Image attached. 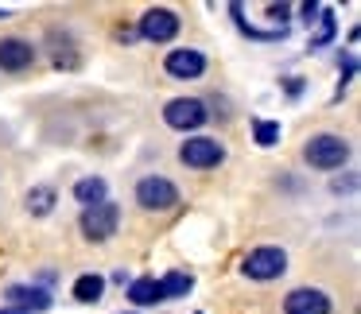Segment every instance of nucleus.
I'll return each instance as SVG.
<instances>
[{"label": "nucleus", "instance_id": "f257e3e1", "mask_svg": "<svg viewBox=\"0 0 361 314\" xmlns=\"http://www.w3.org/2000/svg\"><path fill=\"white\" fill-rule=\"evenodd\" d=\"M350 140L342 132H314L303 144V163L311 171H342L350 163Z\"/></svg>", "mask_w": 361, "mask_h": 314}, {"label": "nucleus", "instance_id": "f03ea898", "mask_svg": "<svg viewBox=\"0 0 361 314\" xmlns=\"http://www.w3.org/2000/svg\"><path fill=\"white\" fill-rule=\"evenodd\" d=\"M288 272V252L280 244H257V249L245 252L241 260V275L252 283H272Z\"/></svg>", "mask_w": 361, "mask_h": 314}, {"label": "nucleus", "instance_id": "7ed1b4c3", "mask_svg": "<svg viewBox=\"0 0 361 314\" xmlns=\"http://www.w3.org/2000/svg\"><path fill=\"white\" fill-rule=\"evenodd\" d=\"M179 163L187 171H214V167L226 163V144L218 136H206V132H195L179 144Z\"/></svg>", "mask_w": 361, "mask_h": 314}, {"label": "nucleus", "instance_id": "20e7f679", "mask_svg": "<svg viewBox=\"0 0 361 314\" xmlns=\"http://www.w3.org/2000/svg\"><path fill=\"white\" fill-rule=\"evenodd\" d=\"M133 198H136V206H140L144 213H167V210H175V206L183 202L179 187H175L167 175H144V179L136 182Z\"/></svg>", "mask_w": 361, "mask_h": 314}, {"label": "nucleus", "instance_id": "39448f33", "mask_svg": "<svg viewBox=\"0 0 361 314\" xmlns=\"http://www.w3.org/2000/svg\"><path fill=\"white\" fill-rule=\"evenodd\" d=\"M117 229H121V206L113 198H105L102 206H90V210L78 213V233L90 244H105Z\"/></svg>", "mask_w": 361, "mask_h": 314}, {"label": "nucleus", "instance_id": "423d86ee", "mask_svg": "<svg viewBox=\"0 0 361 314\" xmlns=\"http://www.w3.org/2000/svg\"><path fill=\"white\" fill-rule=\"evenodd\" d=\"M206 120H210V109H206L202 97H171L164 105V125L183 136H195Z\"/></svg>", "mask_w": 361, "mask_h": 314}, {"label": "nucleus", "instance_id": "0eeeda50", "mask_svg": "<svg viewBox=\"0 0 361 314\" xmlns=\"http://www.w3.org/2000/svg\"><path fill=\"white\" fill-rule=\"evenodd\" d=\"M183 32V20L175 8H148L140 20H136V35H140L144 43H156V47H164V43H175Z\"/></svg>", "mask_w": 361, "mask_h": 314}, {"label": "nucleus", "instance_id": "6e6552de", "mask_svg": "<svg viewBox=\"0 0 361 314\" xmlns=\"http://www.w3.org/2000/svg\"><path fill=\"white\" fill-rule=\"evenodd\" d=\"M206 70H210V58L198 47H171L164 55V74L171 82H198L206 78Z\"/></svg>", "mask_w": 361, "mask_h": 314}, {"label": "nucleus", "instance_id": "1a4fd4ad", "mask_svg": "<svg viewBox=\"0 0 361 314\" xmlns=\"http://www.w3.org/2000/svg\"><path fill=\"white\" fill-rule=\"evenodd\" d=\"M39 63V47L24 35H0V70L4 74H24Z\"/></svg>", "mask_w": 361, "mask_h": 314}, {"label": "nucleus", "instance_id": "9d476101", "mask_svg": "<svg viewBox=\"0 0 361 314\" xmlns=\"http://www.w3.org/2000/svg\"><path fill=\"white\" fill-rule=\"evenodd\" d=\"M283 314H334V303L322 287H291L283 295Z\"/></svg>", "mask_w": 361, "mask_h": 314}, {"label": "nucleus", "instance_id": "9b49d317", "mask_svg": "<svg viewBox=\"0 0 361 314\" xmlns=\"http://www.w3.org/2000/svg\"><path fill=\"white\" fill-rule=\"evenodd\" d=\"M4 295H8V306H16L24 314H39L51 306V291L43 283H12Z\"/></svg>", "mask_w": 361, "mask_h": 314}, {"label": "nucleus", "instance_id": "f8f14e48", "mask_svg": "<svg viewBox=\"0 0 361 314\" xmlns=\"http://www.w3.org/2000/svg\"><path fill=\"white\" fill-rule=\"evenodd\" d=\"M105 198H109V182H105L102 175H82V179L74 182V202H82V210L102 206Z\"/></svg>", "mask_w": 361, "mask_h": 314}, {"label": "nucleus", "instance_id": "ddd939ff", "mask_svg": "<svg viewBox=\"0 0 361 314\" xmlns=\"http://www.w3.org/2000/svg\"><path fill=\"white\" fill-rule=\"evenodd\" d=\"M105 275H97V272H82L78 280H74V287H71V295L78 299L82 306H94V303H102L105 299Z\"/></svg>", "mask_w": 361, "mask_h": 314}, {"label": "nucleus", "instance_id": "4468645a", "mask_svg": "<svg viewBox=\"0 0 361 314\" xmlns=\"http://www.w3.org/2000/svg\"><path fill=\"white\" fill-rule=\"evenodd\" d=\"M55 202H59V190L47 187V182H39V187H32L24 194V210L32 213V218H47V213H55Z\"/></svg>", "mask_w": 361, "mask_h": 314}, {"label": "nucleus", "instance_id": "2eb2a0df", "mask_svg": "<svg viewBox=\"0 0 361 314\" xmlns=\"http://www.w3.org/2000/svg\"><path fill=\"white\" fill-rule=\"evenodd\" d=\"M128 303L133 306H156L164 303V295H159V280L156 275H140V280H128Z\"/></svg>", "mask_w": 361, "mask_h": 314}, {"label": "nucleus", "instance_id": "dca6fc26", "mask_svg": "<svg viewBox=\"0 0 361 314\" xmlns=\"http://www.w3.org/2000/svg\"><path fill=\"white\" fill-rule=\"evenodd\" d=\"M195 291V275L190 272H167V275H159V295H164V303L167 299H183V295H190Z\"/></svg>", "mask_w": 361, "mask_h": 314}, {"label": "nucleus", "instance_id": "f3484780", "mask_svg": "<svg viewBox=\"0 0 361 314\" xmlns=\"http://www.w3.org/2000/svg\"><path fill=\"white\" fill-rule=\"evenodd\" d=\"M229 12H233V24L241 27V35H249V39H257V43H280L283 35H288V27H272V32H260V27H252L249 20H245V8H241V4H229Z\"/></svg>", "mask_w": 361, "mask_h": 314}, {"label": "nucleus", "instance_id": "a211bd4d", "mask_svg": "<svg viewBox=\"0 0 361 314\" xmlns=\"http://www.w3.org/2000/svg\"><path fill=\"white\" fill-rule=\"evenodd\" d=\"M280 136H283L280 120H252V140H257L260 148H276Z\"/></svg>", "mask_w": 361, "mask_h": 314}, {"label": "nucleus", "instance_id": "6ab92c4d", "mask_svg": "<svg viewBox=\"0 0 361 314\" xmlns=\"http://www.w3.org/2000/svg\"><path fill=\"white\" fill-rule=\"evenodd\" d=\"M334 32H338V20H334V12H330V8H322V12H319V35L311 39V51H322V47H330V39H334Z\"/></svg>", "mask_w": 361, "mask_h": 314}, {"label": "nucleus", "instance_id": "aec40b11", "mask_svg": "<svg viewBox=\"0 0 361 314\" xmlns=\"http://www.w3.org/2000/svg\"><path fill=\"white\" fill-rule=\"evenodd\" d=\"M338 70H342V86L353 82V74H357V58H353V51H342V55H338Z\"/></svg>", "mask_w": 361, "mask_h": 314}, {"label": "nucleus", "instance_id": "412c9836", "mask_svg": "<svg viewBox=\"0 0 361 314\" xmlns=\"http://www.w3.org/2000/svg\"><path fill=\"white\" fill-rule=\"evenodd\" d=\"M353 187H357V179H353V175H345V179H334V182H330V190H334V194H350Z\"/></svg>", "mask_w": 361, "mask_h": 314}, {"label": "nucleus", "instance_id": "4be33fe9", "mask_svg": "<svg viewBox=\"0 0 361 314\" xmlns=\"http://www.w3.org/2000/svg\"><path fill=\"white\" fill-rule=\"evenodd\" d=\"M299 12H303V24L311 27V24H319V12H322V4H314V0H311V4H303Z\"/></svg>", "mask_w": 361, "mask_h": 314}, {"label": "nucleus", "instance_id": "5701e85b", "mask_svg": "<svg viewBox=\"0 0 361 314\" xmlns=\"http://www.w3.org/2000/svg\"><path fill=\"white\" fill-rule=\"evenodd\" d=\"M291 16V8L288 4H268V20H280V27H283V20Z\"/></svg>", "mask_w": 361, "mask_h": 314}, {"label": "nucleus", "instance_id": "b1692460", "mask_svg": "<svg viewBox=\"0 0 361 314\" xmlns=\"http://www.w3.org/2000/svg\"><path fill=\"white\" fill-rule=\"evenodd\" d=\"M283 89H288V97H299V94H303V78H295V74H291V78L283 82Z\"/></svg>", "mask_w": 361, "mask_h": 314}, {"label": "nucleus", "instance_id": "393cba45", "mask_svg": "<svg viewBox=\"0 0 361 314\" xmlns=\"http://www.w3.org/2000/svg\"><path fill=\"white\" fill-rule=\"evenodd\" d=\"M0 314H24V310H16V306H4V310H0Z\"/></svg>", "mask_w": 361, "mask_h": 314}, {"label": "nucleus", "instance_id": "a878e982", "mask_svg": "<svg viewBox=\"0 0 361 314\" xmlns=\"http://www.w3.org/2000/svg\"><path fill=\"white\" fill-rule=\"evenodd\" d=\"M4 16H8V12H4V8H0V20H4Z\"/></svg>", "mask_w": 361, "mask_h": 314}, {"label": "nucleus", "instance_id": "bb28decb", "mask_svg": "<svg viewBox=\"0 0 361 314\" xmlns=\"http://www.w3.org/2000/svg\"><path fill=\"white\" fill-rule=\"evenodd\" d=\"M125 314H136V310H125Z\"/></svg>", "mask_w": 361, "mask_h": 314}]
</instances>
